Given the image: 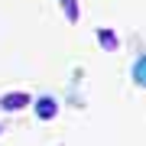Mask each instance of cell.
I'll return each mask as SVG.
<instances>
[{
  "instance_id": "cell-4",
  "label": "cell",
  "mask_w": 146,
  "mask_h": 146,
  "mask_svg": "<svg viewBox=\"0 0 146 146\" xmlns=\"http://www.w3.org/2000/svg\"><path fill=\"white\" fill-rule=\"evenodd\" d=\"M62 10L68 16V23H78V3L75 0H62Z\"/></svg>"
},
{
  "instance_id": "cell-3",
  "label": "cell",
  "mask_w": 146,
  "mask_h": 146,
  "mask_svg": "<svg viewBox=\"0 0 146 146\" xmlns=\"http://www.w3.org/2000/svg\"><path fill=\"white\" fill-rule=\"evenodd\" d=\"M36 114H39L42 120H49V117H55V101H52V98H42L39 104H36Z\"/></svg>"
},
{
  "instance_id": "cell-2",
  "label": "cell",
  "mask_w": 146,
  "mask_h": 146,
  "mask_svg": "<svg viewBox=\"0 0 146 146\" xmlns=\"http://www.w3.org/2000/svg\"><path fill=\"white\" fill-rule=\"evenodd\" d=\"M98 39H101V46H104L107 52H114V49L120 46V42H117V33H114V29H98Z\"/></svg>"
},
{
  "instance_id": "cell-5",
  "label": "cell",
  "mask_w": 146,
  "mask_h": 146,
  "mask_svg": "<svg viewBox=\"0 0 146 146\" xmlns=\"http://www.w3.org/2000/svg\"><path fill=\"white\" fill-rule=\"evenodd\" d=\"M0 130H3V127H0Z\"/></svg>"
},
{
  "instance_id": "cell-1",
  "label": "cell",
  "mask_w": 146,
  "mask_h": 146,
  "mask_svg": "<svg viewBox=\"0 0 146 146\" xmlns=\"http://www.w3.org/2000/svg\"><path fill=\"white\" fill-rule=\"evenodd\" d=\"M29 104V94L26 91H7L3 98H0V107L3 110H23Z\"/></svg>"
}]
</instances>
